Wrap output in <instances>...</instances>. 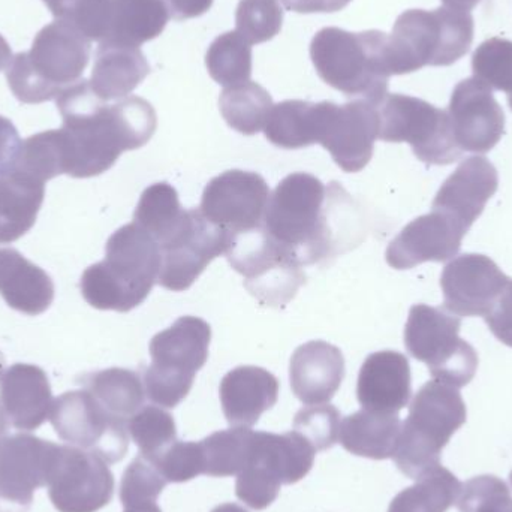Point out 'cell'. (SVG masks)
<instances>
[{"label": "cell", "mask_w": 512, "mask_h": 512, "mask_svg": "<svg viewBox=\"0 0 512 512\" xmlns=\"http://www.w3.org/2000/svg\"><path fill=\"white\" fill-rule=\"evenodd\" d=\"M225 256L262 306L285 307L306 283L301 265L268 237L262 225L231 237Z\"/></svg>", "instance_id": "7c38bea8"}, {"label": "cell", "mask_w": 512, "mask_h": 512, "mask_svg": "<svg viewBox=\"0 0 512 512\" xmlns=\"http://www.w3.org/2000/svg\"><path fill=\"white\" fill-rule=\"evenodd\" d=\"M468 412L459 388L426 382L409 406L393 460L406 477L417 480L441 466L442 450L466 423Z\"/></svg>", "instance_id": "8992f818"}, {"label": "cell", "mask_w": 512, "mask_h": 512, "mask_svg": "<svg viewBox=\"0 0 512 512\" xmlns=\"http://www.w3.org/2000/svg\"><path fill=\"white\" fill-rule=\"evenodd\" d=\"M47 489L59 512H98L113 499V472L101 457L72 445H59Z\"/></svg>", "instance_id": "9a60e30c"}, {"label": "cell", "mask_w": 512, "mask_h": 512, "mask_svg": "<svg viewBox=\"0 0 512 512\" xmlns=\"http://www.w3.org/2000/svg\"><path fill=\"white\" fill-rule=\"evenodd\" d=\"M402 421L397 414L363 411L340 424L339 441L348 453L372 460L393 459Z\"/></svg>", "instance_id": "1f68e13d"}, {"label": "cell", "mask_w": 512, "mask_h": 512, "mask_svg": "<svg viewBox=\"0 0 512 512\" xmlns=\"http://www.w3.org/2000/svg\"><path fill=\"white\" fill-rule=\"evenodd\" d=\"M53 393L47 373L35 364H12L0 379V408L15 429L32 432L50 420Z\"/></svg>", "instance_id": "cb8c5ba5"}, {"label": "cell", "mask_w": 512, "mask_h": 512, "mask_svg": "<svg viewBox=\"0 0 512 512\" xmlns=\"http://www.w3.org/2000/svg\"><path fill=\"white\" fill-rule=\"evenodd\" d=\"M340 412L333 405H313L300 409L294 418V432L315 451L333 448L339 442Z\"/></svg>", "instance_id": "ee69618b"}, {"label": "cell", "mask_w": 512, "mask_h": 512, "mask_svg": "<svg viewBox=\"0 0 512 512\" xmlns=\"http://www.w3.org/2000/svg\"><path fill=\"white\" fill-rule=\"evenodd\" d=\"M279 381L262 367L240 366L221 382L222 411L233 427H254L279 400Z\"/></svg>", "instance_id": "484cf974"}, {"label": "cell", "mask_w": 512, "mask_h": 512, "mask_svg": "<svg viewBox=\"0 0 512 512\" xmlns=\"http://www.w3.org/2000/svg\"><path fill=\"white\" fill-rule=\"evenodd\" d=\"M462 319L442 307L415 304L405 325V346L412 358L429 367L433 379L466 387L478 369V354L459 336Z\"/></svg>", "instance_id": "9c48e42d"}, {"label": "cell", "mask_w": 512, "mask_h": 512, "mask_svg": "<svg viewBox=\"0 0 512 512\" xmlns=\"http://www.w3.org/2000/svg\"><path fill=\"white\" fill-rule=\"evenodd\" d=\"M45 182L14 168L0 177V245L17 242L35 225Z\"/></svg>", "instance_id": "f546056e"}, {"label": "cell", "mask_w": 512, "mask_h": 512, "mask_svg": "<svg viewBox=\"0 0 512 512\" xmlns=\"http://www.w3.org/2000/svg\"><path fill=\"white\" fill-rule=\"evenodd\" d=\"M12 60V51L6 39L0 35V71L8 68Z\"/></svg>", "instance_id": "f5cc1de1"}, {"label": "cell", "mask_w": 512, "mask_h": 512, "mask_svg": "<svg viewBox=\"0 0 512 512\" xmlns=\"http://www.w3.org/2000/svg\"><path fill=\"white\" fill-rule=\"evenodd\" d=\"M462 483L444 466L417 478L414 486L400 492L388 512H447L456 504Z\"/></svg>", "instance_id": "836d02e7"}, {"label": "cell", "mask_w": 512, "mask_h": 512, "mask_svg": "<svg viewBox=\"0 0 512 512\" xmlns=\"http://www.w3.org/2000/svg\"><path fill=\"white\" fill-rule=\"evenodd\" d=\"M8 420H6L5 412H3V409L0 408V439L3 438V436H6V430H8Z\"/></svg>", "instance_id": "11a10c76"}, {"label": "cell", "mask_w": 512, "mask_h": 512, "mask_svg": "<svg viewBox=\"0 0 512 512\" xmlns=\"http://www.w3.org/2000/svg\"><path fill=\"white\" fill-rule=\"evenodd\" d=\"M210 77L224 87L248 83L252 77V45L234 30L218 36L206 54Z\"/></svg>", "instance_id": "74e56055"}, {"label": "cell", "mask_w": 512, "mask_h": 512, "mask_svg": "<svg viewBox=\"0 0 512 512\" xmlns=\"http://www.w3.org/2000/svg\"><path fill=\"white\" fill-rule=\"evenodd\" d=\"M170 11L171 18L177 21L201 17L212 8L215 0H162Z\"/></svg>", "instance_id": "c3c4849f"}, {"label": "cell", "mask_w": 512, "mask_h": 512, "mask_svg": "<svg viewBox=\"0 0 512 512\" xmlns=\"http://www.w3.org/2000/svg\"><path fill=\"white\" fill-rule=\"evenodd\" d=\"M170 18L162 0H108L101 44L140 48L158 38Z\"/></svg>", "instance_id": "83f0119b"}, {"label": "cell", "mask_w": 512, "mask_h": 512, "mask_svg": "<svg viewBox=\"0 0 512 512\" xmlns=\"http://www.w3.org/2000/svg\"><path fill=\"white\" fill-rule=\"evenodd\" d=\"M270 189L258 173L230 170L210 180L200 210L228 236L248 233L264 224Z\"/></svg>", "instance_id": "e0dca14e"}, {"label": "cell", "mask_w": 512, "mask_h": 512, "mask_svg": "<svg viewBox=\"0 0 512 512\" xmlns=\"http://www.w3.org/2000/svg\"><path fill=\"white\" fill-rule=\"evenodd\" d=\"M468 231L453 218L432 210L409 222L385 252L390 267L409 270L424 262H445L459 254Z\"/></svg>", "instance_id": "44dd1931"}, {"label": "cell", "mask_w": 512, "mask_h": 512, "mask_svg": "<svg viewBox=\"0 0 512 512\" xmlns=\"http://www.w3.org/2000/svg\"><path fill=\"white\" fill-rule=\"evenodd\" d=\"M150 74V65L138 47L99 44L90 87L104 102L128 98Z\"/></svg>", "instance_id": "f1b7e54d"}, {"label": "cell", "mask_w": 512, "mask_h": 512, "mask_svg": "<svg viewBox=\"0 0 512 512\" xmlns=\"http://www.w3.org/2000/svg\"><path fill=\"white\" fill-rule=\"evenodd\" d=\"M345 379V358L337 346L312 340L295 349L289 364L292 393L304 405L328 403Z\"/></svg>", "instance_id": "d4e9b609"}, {"label": "cell", "mask_w": 512, "mask_h": 512, "mask_svg": "<svg viewBox=\"0 0 512 512\" xmlns=\"http://www.w3.org/2000/svg\"><path fill=\"white\" fill-rule=\"evenodd\" d=\"M90 41L68 20L45 26L27 53L12 57L6 81L15 98L24 104L56 99L83 77L89 65Z\"/></svg>", "instance_id": "5b68a950"}, {"label": "cell", "mask_w": 512, "mask_h": 512, "mask_svg": "<svg viewBox=\"0 0 512 512\" xmlns=\"http://www.w3.org/2000/svg\"><path fill=\"white\" fill-rule=\"evenodd\" d=\"M474 77L492 90L512 95V41L490 38L472 56Z\"/></svg>", "instance_id": "60d3db41"}, {"label": "cell", "mask_w": 512, "mask_h": 512, "mask_svg": "<svg viewBox=\"0 0 512 512\" xmlns=\"http://www.w3.org/2000/svg\"><path fill=\"white\" fill-rule=\"evenodd\" d=\"M508 104H510L512 110V95L508 96Z\"/></svg>", "instance_id": "6f0895ef"}, {"label": "cell", "mask_w": 512, "mask_h": 512, "mask_svg": "<svg viewBox=\"0 0 512 512\" xmlns=\"http://www.w3.org/2000/svg\"><path fill=\"white\" fill-rule=\"evenodd\" d=\"M498 188L499 174L495 165L484 156H472L442 183L432 210L450 216L469 231Z\"/></svg>", "instance_id": "7402d4cb"}, {"label": "cell", "mask_w": 512, "mask_h": 512, "mask_svg": "<svg viewBox=\"0 0 512 512\" xmlns=\"http://www.w3.org/2000/svg\"><path fill=\"white\" fill-rule=\"evenodd\" d=\"M158 466L167 483H188L204 475L200 442H174L164 453L150 459Z\"/></svg>", "instance_id": "f6af8a7d"}, {"label": "cell", "mask_w": 512, "mask_h": 512, "mask_svg": "<svg viewBox=\"0 0 512 512\" xmlns=\"http://www.w3.org/2000/svg\"><path fill=\"white\" fill-rule=\"evenodd\" d=\"M510 277L493 259L465 254L445 265L441 276L445 309L456 316H486Z\"/></svg>", "instance_id": "ffe728a7"}, {"label": "cell", "mask_w": 512, "mask_h": 512, "mask_svg": "<svg viewBox=\"0 0 512 512\" xmlns=\"http://www.w3.org/2000/svg\"><path fill=\"white\" fill-rule=\"evenodd\" d=\"M490 331L496 339L512 348V279L508 280L504 291L493 304L490 312L484 316Z\"/></svg>", "instance_id": "bcb514c9"}, {"label": "cell", "mask_w": 512, "mask_h": 512, "mask_svg": "<svg viewBox=\"0 0 512 512\" xmlns=\"http://www.w3.org/2000/svg\"><path fill=\"white\" fill-rule=\"evenodd\" d=\"M84 388L114 417L128 423L144 406L146 390L143 378L128 369L101 370L87 375Z\"/></svg>", "instance_id": "d6a6232c"}, {"label": "cell", "mask_w": 512, "mask_h": 512, "mask_svg": "<svg viewBox=\"0 0 512 512\" xmlns=\"http://www.w3.org/2000/svg\"><path fill=\"white\" fill-rule=\"evenodd\" d=\"M325 102L288 99L273 105L264 125L265 138L279 149L297 150L319 144Z\"/></svg>", "instance_id": "4dcf8cb0"}, {"label": "cell", "mask_w": 512, "mask_h": 512, "mask_svg": "<svg viewBox=\"0 0 512 512\" xmlns=\"http://www.w3.org/2000/svg\"><path fill=\"white\" fill-rule=\"evenodd\" d=\"M315 453L294 430L283 435L252 433L248 462L237 475V498L252 510H265L276 501L280 486H291L309 474Z\"/></svg>", "instance_id": "30bf717a"}, {"label": "cell", "mask_w": 512, "mask_h": 512, "mask_svg": "<svg viewBox=\"0 0 512 512\" xmlns=\"http://www.w3.org/2000/svg\"><path fill=\"white\" fill-rule=\"evenodd\" d=\"M21 146H23V141H21L14 123L6 117L0 116V177L14 170L18 156H20Z\"/></svg>", "instance_id": "7dc6e473"}, {"label": "cell", "mask_w": 512, "mask_h": 512, "mask_svg": "<svg viewBox=\"0 0 512 512\" xmlns=\"http://www.w3.org/2000/svg\"><path fill=\"white\" fill-rule=\"evenodd\" d=\"M161 265L158 242L132 222L108 239L104 261L84 271L81 295L95 309L131 312L149 297Z\"/></svg>", "instance_id": "3957f363"}, {"label": "cell", "mask_w": 512, "mask_h": 512, "mask_svg": "<svg viewBox=\"0 0 512 512\" xmlns=\"http://www.w3.org/2000/svg\"><path fill=\"white\" fill-rule=\"evenodd\" d=\"M460 512H512L510 487L495 475H481L462 484L456 501Z\"/></svg>", "instance_id": "7bdbcfd3"}, {"label": "cell", "mask_w": 512, "mask_h": 512, "mask_svg": "<svg viewBox=\"0 0 512 512\" xmlns=\"http://www.w3.org/2000/svg\"><path fill=\"white\" fill-rule=\"evenodd\" d=\"M212 327L197 316H182L150 340L152 364L144 370L146 397L174 409L191 393L198 370L209 358Z\"/></svg>", "instance_id": "ba28073f"}, {"label": "cell", "mask_w": 512, "mask_h": 512, "mask_svg": "<svg viewBox=\"0 0 512 512\" xmlns=\"http://www.w3.org/2000/svg\"><path fill=\"white\" fill-rule=\"evenodd\" d=\"M283 9L279 0H240L236 32L251 45L270 41L282 29Z\"/></svg>", "instance_id": "b9f144b4"}, {"label": "cell", "mask_w": 512, "mask_h": 512, "mask_svg": "<svg viewBox=\"0 0 512 512\" xmlns=\"http://www.w3.org/2000/svg\"><path fill=\"white\" fill-rule=\"evenodd\" d=\"M185 215L176 188L167 182L153 183L141 194L134 222L161 245Z\"/></svg>", "instance_id": "d590c367"}, {"label": "cell", "mask_w": 512, "mask_h": 512, "mask_svg": "<svg viewBox=\"0 0 512 512\" xmlns=\"http://www.w3.org/2000/svg\"><path fill=\"white\" fill-rule=\"evenodd\" d=\"M474 30L471 12L451 11L445 6L403 12L388 35L391 75L459 62L471 50Z\"/></svg>", "instance_id": "52a82bcc"}, {"label": "cell", "mask_w": 512, "mask_h": 512, "mask_svg": "<svg viewBox=\"0 0 512 512\" xmlns=\"http://www.w3.org/2000/svg\"><path fill=\"white\" fill-rule=\"evenodd\" d=\"M0 295L11 309L38 316L53 304L54 283L17 249H0Z\"/></svg>", "instance_id": "4316f807"}, {"label": "cell", "mask_w": 512, "mask_h": 512, "mask_svg": "<svg viewBox=\"0 0 512 512\" xmlns=\"http://www.w3.org/2000/svg\"><path fill=\"white\" fill-rule=\"evenodd\" d=\"M3 369H5V357H3L2 352H0V379L3 376Z\"/></svg>", "instance_id": "9f6ffc18"}, {"label": "cell", "mask_w": 512, "mask_h": 512, "mask_svg": "<svg viewBox=\"0 0 512 512\" xmlns=\"http://www.w3.org/2000/svg\"><path fill=\"white\" fill-rule=\"evenodd\" d=\"M447 111L454 140L463 153H489L504 137V110L493 90L475 77L454 87Z\"/></svg>", "instance_id": "d6986e66"}, {"label": "cell", "mask_w": 512, "mask_h": 512, "mask_svg": "<svg viewBox=\"0 0 512 512\" xmlns=\"http://www.w3.org/2000/svg\"><path fill=\"white\" fill-rule=\"evenodd\" d=\"M57 448L29 433L0 439V512H29L36 490L47 487Z\"/></svg>", "instance_id": "2e32d148"}, {"label": "cell", "mask_w": 512, "mask_h": 512, "mask_svg": "<svg viewBox=\"0 0 512 512\" xmlns=\"http://www.w3.org/2000/svg\"><path fill=\"white\" fill-rule=\"evenodd\" d=\"M262 227L301 267L319 264L355 243L358 207L339 183L292 173L270 194Z\"/></svg>", "instance_id": "7a4b0ae2"}, {"label": "cell", "mask_w": 512, "mask_h": 512, "mask_svg": "<svg viewBox=\"0 0 512 512\" xmlns=\"http://www.w3.org/2000/svg\"><path fill=\"white\" fill-rule=\"evenodd\" d=\"M252 433L254 430L249 427H231L200 441L204 475L219 478L239 475L248 462Z\"/></svg>", "instance_id": "8d00e7d4"}, {"label": "cell", "mask_w": 512, "mask_h": 512, "mask_svg": "<svg viewBox=\"0 0 512 512\" xmlns=\"http://www.w3.org/2000/svg\"><path fill=\"white\" fill-rule=\"evenodd\" d=\"M63 119L59 129L62 173L89 179L107 173L123 152L152 140L158 117L149 101L128 96L114 104L102 101L89 80H80L56 98Z\"/></svg>", "instance_id": "6da1fadb"}, {"label": "cell", "mask_w": 512, "mask_h": 512, "mask_svg": "<svg viewBox=\"0 0 512 512\" xmlns=\"http://www.w3.org/2000/svg\"><path fill=\"white\" fill-rule=\"evenodd\" d=\"M128 432L141 456L147 459H155L177 441L173 415L159 406H143L128 421Z\"/></svg>", "instance_id": "ab89813d"}, {"label": "cell", "mask_w": 512, "mask_h": 512, "mask_svg": "<svg viewBox=\"0 0 512 512\" xmlns=\"http://www.w3.org/2000/svg\"><path fill=\"white\" fill-rule=\"evenodd\" d=\"M212 512H248L237 504H224L216 507Z\"/></svg>", "instance_id": "db71d44e"}, {"label": "cell", "mask_w": 512, "mask_h": 512, "mask_svg": "<svg viewBox=\"0 0 512 512\" xmlns=\"http://www.w3.org/2000/svg\"><path fill=\"white\" fill-rule=\"evenodd\" d=\"M379 137L378 104L354 99L345 105L325 101L319 144L345 173H358L369 164Z\"/></svg>", "instance_id": "ac0fdd59"}, {"label": "cell", "mask_w": 512, "mask_h": 512, "mask_svg": "<svg viewBox=\"0 0 512 512\" xmlns=\"http://www.w3.org/2000/svg\"><path fill=\"white\" fill-rule=\"evenodd\" d=\"M310 59L319 78L343 95L379 104L391 77L388 35L324 27L313 36Z\"/></svg>", "instance_id": "277c9868"}, {"label": "cell", "mask_w": 512, "mask_h": 512, "mask_svg": "<svg viewBox=\"0 0 512 512\" xmlns=\"http://www.w3.org/2000/svg\"><path fill=\"white\" fill-rule=\"evenodd\" d=\"M351 2L352 0H282L288 11L298 12V14L337 12Z\"/></svg>", "instance_id": "681fc988"}, {"label": "cell", "mask_w": 512, "mask_h": 512, "mask_svg": "<svg viewBox=\"0 0 512 512\" xmlns=\"http://www.w3.org/2000/svg\"><path fill=\"white\" fill-rule=\"evenodd\" d=\"M510 481H511V486H512V472H511V477H510Z\"/></svg>", "instance_id": "680465c9"}, {"label": "cell", "mask_w": 512, "mask_h": 512, "mask_svg": "<svg viewBox=\"0 0 512 512\" xmlns=\"http://www.w3.org/2000/svg\"><path fill=\"white\" fill-rule=\"evenodd\" d=\"M42 2L48 6L54 17L63 20V18L68 17L69 12L77 5L78 0H42Z\"/></svg>", "instance_id": "f907efd6"}, {"label": "cell", "mask_w": 512, "mask_h": 512, "mask_svg": "<svg viewBox=\"0 0 512 512\" xmlns=\"http://www.w3.org/2000/svg\"><path fill=\"white\" fill-rule=\"evenodd\" d=\"M167 484L158 466L140 454L126 468L120 483L123 512H162L158 498Z\"/></svg>", "instance_id": "f35d334b"}, {"label": "cell", "mask_w": 512, "mask_h": 512, "mask_svg": "<svg viewBox=\"0 0 512 512\" xmlns=\"http://www.w3.org/2000/svg\"><path fill=\"white\" fill-rule=\"evenodd\" d=\"M219 108L230 128L251 137L264 129L273 108V99L261 84L248 81L239 86L225 87L219 98Z\"/></svg>", "instance_id": "e575fe53"}, {"label": "cell", "mask_w": 512, "mask_h": 512, "mask_svg": "<svg viewBox=\"0 0 512 512\" xmlns=\"http://www.w3.org/2000/svg\"><path fill=\"white\" fill-rule=\"evenodd\" d=\"M50 421L63 442L101 457L108 465L128 453V423L111 415L86 388L54 399Z\"/></svg>", "instance_id": "4fadbf2b"}, {"label": "cell", "mask_w": 512, "mask_h": 512, "mask_svg": "<svg viewBox=\"0 0 512 512\" xmlns=\"http://www.w3.org/2000/svg\"><path fill=\"white\" fill-rule=\"evenodd\" d=\"M378 113V140L408 143L427 165H450L462 158L447 110L414 96L387 93L378 104Z\"/></svg>", "instance_id": "8fae6325"}, {"label": "cell", "mask_w": 512, "mask_h": 512, "mask_svg": "<svg viewBox=\"0 0 512 512\" xmlns=\"http://www.w3.org/2000/svg\"><path fill=\"white\" fill-rule=\"evenodd\" d=\"M412 396L409 360L397 351L373 352L358 375L357 399L363 409L399 414Z\"/></svg>", "instance_id": "603a6c76"}, {"label": "cell", "mask_w": 512, "mask_h": 512, "mask_svg": "<svg viewBox=\"0 0 512 512\" xmlns=\"http://www.w3.org/2000/svg\"><path fill=\"white\" fill-rule=\"evenodd\" d=\"M230 240L200 209L185 210L176 230L159 245L162 256L159 285L168 291H188L213 259L225 255Z\"/></svg>", "instance_id": "5bb4252c"}, {"label": "cell", "mask_w": 512, "mask_h": 512, "mask_svg": "<svg viewBox=\"0 0 512 512\" xmlns=\"http://www.w3.org/2000/svg\"><path fill=\"white\" fill-rule=\"evenodd\" d=\"M481 0H442L445 8L451 11L471 12Z\"/></svg>", "instance_id": "816d5d0a"}]
</instances>
